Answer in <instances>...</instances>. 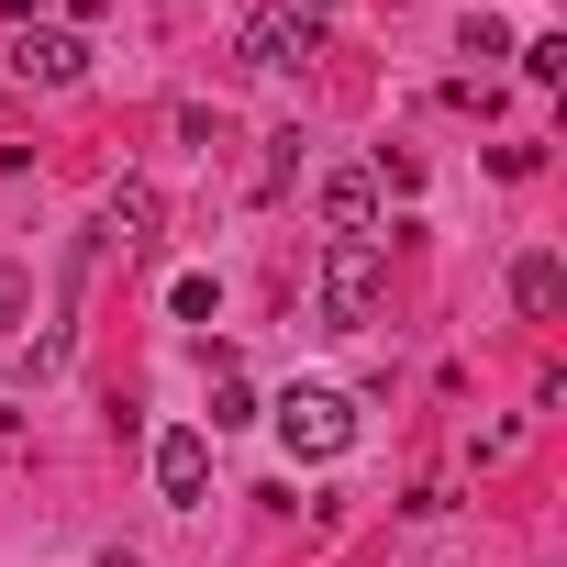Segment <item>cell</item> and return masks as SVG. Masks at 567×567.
Here are the masks:
<instances>
[{
	"label": "cell",
	"mask_w": 567,
	"mask_h": 567,
	"mask_svg": "<svg viewBox=\"0 0 567 567\" xmlns=\"http://www.w3.org/2000/svg\"><path fill=\"white\" fill-rule=\"evenodd\" d=\"M267 423H278V445H290L301 467H334V456L357 445V401H346V390H312V379H301V390H278Z\"/></svg>",
	"instance_id": "7a4b0ae2"
},
{
	"label": "cell",
	"mask_w": 567,
	"mask_h": 567,
	"mask_svg": "<svg viewBox=\"0 0 567 567\" xmlns=\"http://www.w3.org/2000/svg\"><path fill=\"white\" fill-rule=\"evenodd\" d=\"M0 68L34 79V90H68V79H90V23H12L0 34Z\"/></svg>",
	"instance_id": "277c9868"
},
{
	"label": "cell",
	"mask_w": 567,
	"mask_h": 567,
	"mask_svg": "<svg viewBox=\"0 0 567 567\" xmlns=\"http://www.w3.org/2000/svg\"><path fill=\"white\" fill-rule=\"evenodd\" d=\"M101 567H145V556H123V545H112V556H101Z\"/></svg>",
	"instance_id": "5bb4252c"
},
{
	"label": "cell",
	"mask_w": 567,
	"mask_h": 567,
	"mask_svg": "<svg viewBox=\"0 0 567 567\" xmlns=\"http://www.w3.org/2000/svg\"><path fill=\"white\" fill-rule=\"evenodd\" d=\"M200 489H212V434L200 423H167L156 434V501L167 512H200Z\"/></svg>",
	"instance_id": "5b68a950"
},
{
	"label": "cell",
	"mask_w": 567,
	"mask_h": 567,
	"mask_svg": "<svg viewBox=\"0 0 567 567\" xmlns=\"http://www.w3.org/2000/svg\"><path fill=\"white\" fill-rule=\"evenodd\" d=\"M368 178H379L390 200H412V189H423V156H412V145H379V156H368Z\"/></svg>",
	"instance_id": "30bf717a"
},
{
	"label": "cell",
	"mask_w": 567,
	"mask_h": 567,
	"mask_svg": "<svg viewBox=\"0 0 567 567\" xmlns=\"http://www.w3.org/2000/svg\"><path fill=\"white\" fill-rule=\"evenodd\" d=\"M167 301H178V323H212V312H223V290H212V278H200V267L178 278V290H167Z\"/></svg>",
	"instance_id": "4fadbf2b"
},
{
	"label": "cell",
	"mask_w": 567,
	"mask_h": 567,
	"mask_svg": "<svg viewBox=\"0 0 567 567\" xmlns=\"http://www.w3.org/2000/svg\"><path fill=\"white\" fill-rule=\"evenodd\" d=\"M323 23H334V0H267V12L234 34V56H245L256 79H278V68H301V56L323 45Z\"/></svg>",
	"instance_id": "3957f363"
},
{
	"label": "cell",
	"mask_w": 567,
	"mask_h": 567,
	"mask_svg": "<svg viewBox=\"0 0 567 567\" xmlns=\"http://www.w3.org/2000/svg\"><path fill=\"white\" fill-rule=\"evenodd\" d=\"M234 423H256V390L234 368H212V434H234Z\"/></svg>",
	"instance_id": "8fae6325"
},
{
	"label": "cell",
	"mask_w": 567,
	"mask_h": 567,
	"mask_svg": "<svg viewBox=\"0 0 567 567\" xmlns=\"http://www.w3.org/2000/svg\"><path fill=\"white\" fill-rule=\"evenodd\" d=\"M512 56H523V79H534V90H556V79H567V34H523Z\"/></svg>",
	"instance_id": "9c48e42d"
},
{
	"label": "cell",
	"mask_w": 567,
	"mask_h": 567,
	"mask_svg": "<svg viewBox=\"0 0 567 567\" xmlns=\"http://www.w3.org/2000/svg\"><path fill=\"white\" fill-rule=\"evenodd\" d=\"M12 323H34V278H23L12 256H0V334H12Z\"/></svg>",
	"instance_id": "7c38bea8"
},
{
	"label": "cell",
	"mask_w": 567,
	"mask_h": 567,
	"mask_svg": "<svg viewBox=\"0 0 567 567\" xmlns=\"http://www.w3.org/2000/svg\"><path fill=\"white\" fill-rule=\"evenodd\" d=\"M323 234H379V178L368 167H334L323 178Z\"/></svg>",
	"instance_id": "ba28073f"
},
{
	"label": "cell",
	"mask_w": 567,
	"mask_h": 567,
	"mask_svg": "<svg viewBox=\"0 0 567 567\" xmlns=\"http://www.w3.org/2000/svg\"><path fill=\"white\" fill-rule=\"evenodd\" d=\"M156 223H167V189H156V178H112V200H101V234H123V245H156Z\"/></svg>",
	"instance_id": "8992f818"
},
{
	"label": "cell",
	"mask_w": 567,
	"mask_h": 567,
	"mask_svg": "<svg viewBox=\"0 0 567 567\" xmlns=\"http://www.w3.org/2000/svg\"><path fill=\"white\" fill-rule=\"evenodd\" d=\"M512 312H534V323H556V312H567V256H545V245H534V256H512Z\"/></svg>",
	"instance_id": "52a82bcc"
},
{
	"label": "cell",
	"mask_w": 567,
	"mask_h": 567,
	"mask_svg": "<svg viewBox=\"0 0 567 567\" xmlns=\"http://www.w3.org/2000/svg\"><path fill=\"white\" fill-rule=\"evenodd\" d=\"M312 301H323L334 334H357V323L390 301V245H379V234H334V245H323V278H312Z\"/></svg>",
	"instance_id": "6da1fadb"
}]
</instances>
